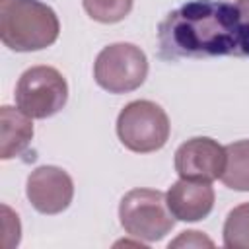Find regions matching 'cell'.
Here are the masks:
<instances>
[{
  "label": "cell",
  "mask_w": 249,
  "mask_h": 249,
  "mask_svg": "<svg viewBox=\"0 0 249 249\" xmlns=\"http://www.w3.org/2000/svg\"><path fill=\"white\" fill-rule=\"evenodd\" d=\"M226 148L208 136H195L175 152V171L181 179L212 183L222 177Z\"/></svg>",
  "instance_id": "8"
},
{
  "label": "cell",
  "mask_w": 249,
  "mask_h": 249,
  "mask_svg": "<svg viewBox=\"0 0 249 249\" xmlns=\"http://www.w3.org/2000/svg\"><path fill=\"white\" fill-rule=\"evenodd\" d=\"M169 132L167 113L148 99L130 101L117 117V136L121 144L136 154H150L163 148Z\"/></svg>",
  "instance_id": "4"
},
{
  "label": "cell",
  "mask_w": 249,
  "mask_h": 249,
  "mask_svg": "<svg viewBox=\"0 0 249 249\" xmlns=\"http://www.w3.org/2000/svg\"><path fill=\"white\" fill-rule=\"evenodd\" d=\"M160 58L249 56V18L237 4L193 0L169 12L158 25Z\"/></svg>",
  "instance_id": "1"
},
{
  "label": "cell",
  "mask_w": 249,
  "mask_h": 249,
  "mask_svg": "<svg viewBox=\"0 0 249 249\" xmlns=\"http://www.w3.org/2000/svg\"><path fill=\"white\" fill-rule=\"evenodd\" d=\"M68 101L66 78L53 66H31L16 84V105L31 119H49Z\"/></svg>",
  "instance_id": "6"
},
{
  "label": "cell",
  "mask_w": 249,
  "mask_h": 249,
  "mask_svg": "<svg viewBox=\"0 0 249 249\" xmlns=\"http://www.w3.org/2000/svg\"><path fill=\"white\" fill-rule=\"evenodd\" d=\"M60 33V21L51 6L41 0H2L0 39L16 53L51 47Z\"/></svg>",
  "instance_id": "2"
},
{
  "label": "cell",
  "mask_w": 249,
  "mask_h": 249,
  "mask_svg": "<svg viewBox=\"0 0 249 249\" xmlns=\"http://www.w3.org/2000/svg\"><path fill=\"white\" fill-rule=\"evenodd\" d=\"M33 140V123L21 109L4 105L0 109V158L12 160L23 154Z\"/></svg>",
  "instance_id": "10"
},
{
  "label": "cell",
  "mask_w": 249,
  "mask_h": 249,
  "mask_svg": "<svg viewBox=\"0 0 249 249\" xmlns=\"http://www.w3.org/2000/svg\"><path fill=\"white\" fill-rule=\"evenodd\" d=\"M224 245L230 249H249V202L230 210L224 222Z\"/></svg>",
  "instance_id": "12"
},
{
  "label": "cell",
  "mask_w": 249,
  "mask_h": 249,
  "mask_svg": "<svg viewBox=\"0 0 249 249\" xmlns=\"http://www.w3.org/2000/svg\"><path fill=\"white\" fill-rule=\"evenodd\" d=\"M237 2V8L243 12L245 18H249V0H235Z\"/></svg>",
  "instance_id": "15"
},
{
  "label": "cell",
  "mask_w": 249,
  "mask_h": 249,
  "mask_svg": "<svg viewBox=\"0 0 249 249\" xmlns=\"http://www.w3.org/2000/svg\"><path fill=\"white\" fill-rule=\"evenodd\" d=\"M179 245H195V247H200V245H208V247H212V241L208 239V237H204L200 231H195V230H191V231H181V235L175 239V241H171L169 243V247H179Z\"/></svg>",
  "instance_id": "14"
},
{
  "label": "cell",
  "mask_w": 249,
  "mask_h": 249,
  "mask_svg": "<svg viewBox=\"0 0 249 249\" xmlns=\"http://www.w3.org/2000/svg\"><path fill=\"white\" fill-rule=\"evenodd\" d=\"M214 200H216L214 189L210 187V183L204 181L179 179L165 193V202L171 214L175 216V220L181 222L204 220L212 212Z\"/></svg>",
  "instance_id": "9"
},
{
  "label": "cell",
  "mask_w": 249,
  "mask_h": 249,
  "mask_svg": "<svg viewBox=\"0 0 249 249\" xmlns=\"http://www.w3.org/2000/svg\"><path fill=\"white\" fill-rule=\"evenodd\" d=\"M119 220L128 235L148 243L160 241L175 226V216L165 202V195L156 189L128 191L121 198Z\"/></svg>",
  "instance_id": "3"
},
{
  "label": "cell",
  "mask_w": 249,
  "mask_h": 249,
  "mask_svg": "<svg viewBox=\"0 0 249 249\" xmlns=\"http://www.w3.org/2000/svg\"><path fill=\"white\" fill-rule=\"evenodd\" d=\"M25 195L37 212L54 216L70 206L74 198V181L62 167L41 165L29 173Z\"/></svg>",
  "instance_id": "7"
},
{
  "label": "cell",
  "mask_w": 249,
  "mask_h": 249,
  "mask_svg": "<svg viewBox=\"0 0 249 249\" xmlns=\"http://www.w3.org/2000/svg\"><path fill=\"white\" fill-rule=\"evenodd\" d=\"M88 16L99 23H117L132 10V0H82Z\"/></svg>",
  "instance_id": "13"
},
{
  "label": "cell",
  "mask_w": 249,
  "mask_h": 249,
  "mask_svg": "<svg viewBox=\"0 0 249 249\" xmlns=\"http://www.w3.org/2000/svg\"><path fill=\"white\" fill-rule=\"evenodd\" d=\"M148 76L146 53L132 43H113L99 51L93 62V78L109 93L138 89Z\"/></svg>",
  "instance_id": "5"
},
{
  "label": "cell",
  "mask_w": 249,
  "mask_h": 249,
  "mask_svg": "<svg viewBox=\"0 0 249 249\" xmlns=\"http://www.w3.org/2000/svg\"><path fill=\"white\" fill-rule=\"evenodd\" d=\"M226 148L222 183L233 191H249V140L231 142Z\"/></svg>",
  "instance_id": "11"
}]
</instances>
